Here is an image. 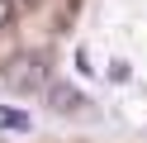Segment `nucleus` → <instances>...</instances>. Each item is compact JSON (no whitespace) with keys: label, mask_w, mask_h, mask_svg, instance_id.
Instances as JSON below:
<instances>
[{"label":"nucleus","mask_w":147,"mask_h":143,"mask_svg":"<svg viewBox=\"0 0 147 143\" xmlns=\"http://www.w3.org/2000/svg\"><path fill=\"white\" fill-rule=\"evenodd\" d=\"M5 81H10L19 95H29V91H43V86H48V67H43V57H38V53H24V57H14V62H10Z\"/></svg>","instance_id":"obj_1"},{"label":"nucleus","mask_w":147,"mask_h":143,"mask_svg":"<svg viewBox=\"0 0 147 143\" xmlns=\"http://www.w3.org/2000/svg\"><path fill=\"white\" fill-rule=\"evenodd\" d=\"M43 91H48V105H52L57 114H76L81 105H86V100H81V91H76V86H67V81H48Z\"/></svg>","instance_id":"obj_2"},{"label":"nucleus","mask_w":147,"mask_h":143,"mask_svg":"<svg viewBox=\"0 0 147 143\" xmlns=\"http://www.w3.org/2000/svg\"><path fill=\"white\" fill-rule=\"evenodd\" d=\"M0 124H5V129H19V133L33 129V119H29L24 110H14V105H5V110H0Z\"/></svg>","instance_id":"obj_3"},{"label":"nucleus","mask_w":147,"mask_h":143,"mask_svg":"<svg viewBox=\"0 0 147 143\" xmlns=\"http://www.w3.org/2000/svg\"><path fill=\"white\" fill-rule=\"evenodd\" d=\"M105 76H109V81H114V86H123L128 76H133V62H128V57H114V62H109V72H105Z\"/></svg>","instance_id":"obj_4"},{"label":"nucleus","mask_w":147,"mask_h":143,"mask_svg":"<svg viewBox=\"0 0 147 143\" xmlns=\"http://www.w3.org/2000/svg\"><path fill=\"white\" fill-rule=\"evenodd\" d=\"M76 72H81V76H100V67H95V53H90L86 43L76 48Z\"/></svg>","instance_id":"obj_5"},{"label":"nucleus","mask_w":147,"mask_h":143,"mask_svg":"<svg viewBox=\"0 0 147 143\" xmlns=\"http://www.w3.org/2000/svg\"><path fill=\"white\" fill-rule=\"evenodd\" d=\"M10 14H14V5H10V0H0V29L10 24Z\"/></svg>","instance_id":"obj_6"}]
</instances>
